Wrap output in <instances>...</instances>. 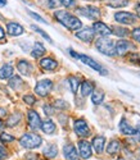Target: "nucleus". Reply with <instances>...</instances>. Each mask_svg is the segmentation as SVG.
<instances>
[{"instance_id": "f257e3e1", "label": "nucleus", "mask_w": 140, "mask_h": 160, "mask_svg": "<svg viewBox=\"0 0 140 160\" xmlns=\"http://www.w3.org/2000/svg\"><path fill=\"white\" fill-rule=\"evenodd\" d=\"M54 16L59 21L61 24H63L64 27H67L71 31H77L82 27L81 21L77 17H75L73 14H71V13L66 12V10H57L54 13Z\"/></svg>"}, {"instance_id": "f03ea898", "label": "nucleus", "mask_w": 140, "mask_h": 160, "mask_svg": "<svg viewBox=\"0 0 140 160\" xmlns=\"http://www.w3.org/2000/svg\"><path fill=\"white\" fill-rule=\"evenodd\" d=\"M95 46L104 55H108V57H113L115 55V41L113 40H110V38H108V37L98 38V41L95 42Z\"/></svg>"}, {"instance_id": "7ed1b4c3", "label": "nucleus", "mask_w": 140, "mask_h": 160, "mask_svg": "<svg viewBox=\"0 0 140 160\" xmlns=\"http://www.w3.org/2000/svg\"><path fill=\"white\" fill-rule=\"evenodd\" d=\"M19 143L26 149H36L43 143V138L36 133H26L21 137Z\"/></svg>"}, {"instance_id": "20e7f679", "label": "nucleus", "mask_w": 140, "mask_h": 160, "mask_svg": "<svg viewBox=\"0 0 140 160\" xmlns=\"http://www.w3.org/2000/svg\"><path fill=\"white\" fill-rule=\"evenodd\" d=\"M53 88V82L50 79H41V81L37 82V85L35 86V92L39 96H46L49 95V92Z\"/></svg>"}, {"instance_id": "39448f33", "label": "nucleus", "mask_w": 140, "mask_h": 160, "mask_svg": "<svg viewBox=\"0 0 140 160\" xmlns=\"http://www.w3.org/2000/svg\"><path fill=\"white\" fill-rule=\"evenodd\" d=\"M115 19L122 24H134L137 21V16L129 12H117L115 14Z\"/></svg>"}, {"instance_id": "423d86ee", "label": "nucleus", "mask_w": 140, "mask_h": 160, "mask_svg": "<svg viewBox=\"0 0 140 160\" xmlns=\"http://www.w3.org/2000/svg\"><path fill=\"white\" fill-rule=\"evenodd\" d=\"M78 59L83 63V64H86V65H89L90 68H93L94 71H96V72H99L102 76H105L107 74V71L103 68V67L98 63V62H95L94 59H91L90 57H86V55H78Z\"/></svg>"}, {"instance_id": "0eeeda50", "label": "nucleus", "mask_w": 140, "mask_h": 160, "mask_svg": "<svg viewBox=\"0 0 140 160\" xmlns=\"http://www.w3.org/2000/svg\"><path fill=\"white\" fill-rule=\"evenodd\" d=\"M130 50H134V45L130 41H126V40H121L115 44V54L122 57L126 52H129Z\"/></svg>"}, {"instance_id": "6e6552de", "label": "nucleus", "mask_w": 140, "mask_h": 160, "mask_svg": "<svg viewBox=\"0 0 140 160\" xmlns=\"http://www.w3.org/2000/svg\"><path fill=\"white\" fill-rule=\"evenodd\" d=\"M73 129L76 132V135L80 137H88L90 135V129L88 127V123L83 119H77L73 124Z\"/></svg>"}, {"instance_id": "1a4fd4ad", "label": "nucleus", "mask_w": 140, "mask_h": 160, "mask_svg": "<svg viewBox=\"0 0 140 160\" xmlns=\"http://www.w3.org/2000/svg\"><path fill=\"white\" fill-rule=\"evenodd\" d=\"M78 13L81 16L86 17L89 19H96L100 17V12L98 8L93 7V5H88V7H83V8H78Z\"/></svg>"}, {"instance_id": "9d476101", "label": "nucleus", "mask_w": 140, "mask_h": 160, "mask_svg": "<svg viewBox=\"0 0 140 160\" xmlns=\"http://www.w3.org/2000/svg\"><path fill=\"white\" fill-rule=\"evenodd\" d=\"M93 30H94V32L95 33H98V35H100L102 37H108L109 35H112V30L108 27V26L105 24V23H103V22H95L94 24H93Z\"/></svg>"}, {"instance_id": "9b49d317", "label": "nucleus", "mask_w": 140, "mask_h": 160, "mask_svg": "<svg viewBox=\"0 0 140 160\" xmlns=\"http://www.w3.org/2000/svg\"><path fill=\"white\" fill-rule=\"evenodd\" d=\"M94 36H95L94 30L93 28H89V27L83 28V30H81L78 32H76V37L80 38V40H82L83 42H91L93 40H94Z\"/></svg>"}, {"instance_id": "f8f14e48", "label": "nucleus", "mask_w": 140, "mask_h": 160, "mask_svg": "<svg viewBox=\"0 0 140 160\" xmlns=\"http://www.w3.org/2000/svg\"><path fill=\"white\" fill-rule=\"evenodd\" d=\"M78 152L82 159H89L91 156V145L85 140H81L78 142Z\"/></svg>"}, {"instance_id": "ddd939ff", "label": "nucleus", "mask_w": 140, "mask_h": 160, "mask_svg": "<svg viewBox=\"0 0 140 160\" xmlns=\"http://www.w3.org/2000/svg\"><path fill=\"white\" fill-rule=\"evenodd\" d=\"M27 119H29V126L32 129H39L41 127V119L39 117V114L35 110H30L27 114Z\"/></svg>"}, {"instance_id": "4468645a", "label": "nucleus", "mask_w": 140, "mask_h": 160, "mask_svg": "<svg viewBox=\"0 0 140 160\" xmlns=\"http://www.w3.org/2000/svg\"><path fill=\"white\" fill-rule=\"evenodd\" d=\"M63 154H64L66 160H77V158H78V154H77V151H76V149H75V146L71 145V143L64 145Z\"/></svg>"}, {"instance_id": "2eb2a0df", "label": "nucleus", "mask_w": 140, "mask_h": 160, "mask_svg": "<svg viewBox=\"0 0 140 160\" xmlns=\"http://www.w3.org/2000/svg\"><path fill=\"white\" fill-rule=\"evenodd\" d=\"M7 31L10 36H19L24 32V28L22 27V26L19 23H16V22H10L8 23L7 26Z\"/></svg>"}, {"instance_id": "dca6fc26", "label": "nucleus", "mask_w": 140, "mask_h": 160, "mask_svg": "<svg viewBox=\"0 0 140 160\" xmlns=\"http://www.w3.org/2000/svg\"><path fill=\"white\" fill-rule=\"evenodd\" d=\"M120 131H121V133H123V135H126V136H134L136 133V129L132 128L125 118H122L121 122H120Z\"/></svg>"}, {"instance_id": "f3484780", "label": "nucleus", "mask_w": 140, "mask_h": 160, "mask_svg": "<svg viewBox=\"0 0 140 160\" xmlns=\"http://www.w3.org/2000/svg\"><path fill=\"white\" fill-rule=\"evenodd\" d=\"M40 67L45 71H54V69H57L58 63L53 58H44V59L40 60Z\"/></svg>"}, {"instance_id": "a211bd4d", "label": "nucleus", "mask_w": 140, "mask_h": 160, "mask_svg": "<svg viewBox=\"0 0 140 160\" xmlns=\"http://www.w3.org/2000/svg\"><path fill=\"white\" fill-rule=\"evenodd\" d=\"M91 145H93L94 150H95L98 154H102V152H103V150H104L105 138H104L103 136H98V137H94V140H93Z\"/></svg>"}, {"instance_id": "6ab92c4d", "label": "nucleus", "mask_w": 140, "mask_h": 160, "mask_svg": "<svg viewBox=\"0 0 140 160\" xmlns=\"http://www.w3.org/2000/svg\"><path fill=\"white\" fill-rule=\"evenodd\" d=\"M17 68L21 72V74L30 76L31 74V71H32V65L29 62H27V60H19L18 64H17Z\"/></svg>"}, {"instance_id": "aec40b11", "label": "nucleus", "mask_w": 140, "mask_h": 160, "mask_svg": "<svg viewBox=\"0 0 140 160\" xmlns=\"http://www.w3.org/2000/svg\"><path fill=\"white\" fill-rule=\"evenodd\" d=\"M13 65L12 64H4L0 68V79H7L13 76Z\"/></svg>"}, {"instance_id": "412c9836", "label": "nucleus", "mask_w": 140, "mask_h": 160, "mask_svg": "<svg viewBox=\"0 0 140 160\" xmlns=\"http://www.w3.org/2000/svg\"><path fill=\"white\" fill-rule=\"evenodd\" d=\"M43 154H44L45 158H48V159L55 158V156L58 155V148H57V145H54V143L48 145L46 148L44 149V152H43Z\"/></svg>"}, {"instance_id": "4be33fe9", "label": "nucleus", "mask_w": 140, "mask_h": 160, "mask_svg": "<svg viewBox=\"0 0 140 160\" xmlns=\"http://www.w3.org/2000/svg\"><path fill=\"white\" fill-rule=\"evenodd\" d=\"M45 54V48L44 45L41 44V42H35L34 44V49L31 51V55L34 58H40V57H43Z\"/></svg>"}, {"instance_id": "5701e85b", "label": "nucleus", "mask_w": 140, "mask_h": 160, "mask_svg": "<svg viewBox=\"0 0 140 160\" xmlns=\"http://www.w3.org/2000/svg\"><path fill=\"white\" fill-rule=\"evenodd\" d=\"M120 150H121V143H120V141L113 140V141H110V142L108 143V148H107V152H108V154L116 155V154L120 152Z\"/></svg>"}, {"instance_id": "b1692460", "label": "nucleus", "mask_w": 140, "mask_h": 160, "mask_svg": "<svg viewBox=\"0 0 140 160\" xmlns=\"http://www.w3.org/2000/svg\"><path fill=\"white\" fill-rule=\"evenodd\" d=\"M40 128L43 129V132L46 133V135H53V133L55 132V124L53 123V121H50V119H48V121L41 123Z\"/></svg>"}, {"instance_id": "393cba45", "label": "nucleus", "mask_w": 140, "mask_h": 160, "mask_svg": "<svg viewBox=\"0 0 140 160\" xmlns=\"http://www.w3.org/2000/svg\"><path fill=\"white\" fill-rule=\"evenodd\" d=\"M94 91V85L90 81H85L81 83V95L82 96H89Z\"/></svg>"}, {"instance_id": "a878e982", "label": "nucleus", "mask_w": 140, "mask_h": 160, "mask_svg": "<svg viewBox=\"0 0 140 160\" xmlns=\"http://www.w3.org/2000/svg\"><path fill=\"white\" fill-rule=\"evenodd\" d=\"M103 100H104V92L103 91H93V94H91V101H93V104H95V105H99V104H102L103 102Z\"/></svg>"}, {"instance_id": "bb28decb", "label": "nucleus", "mask_w": 140, "mask_h": 160, "mask_svg": "<svg viewBox=\"0 0 140 160\" xmlns=\"http://www.w3.org/2000/svg\"><path fill=\"white\" fill-rule=\"evenodd\" d=\"M21 119H22V115L19 113H14V114H12L9 117V119L7 121V126L8 127H14L16 124H18L21 122Z\"/></svg>"}, {"instance_id": "cd10ccee", "label": "nucleus", "mask_w": 140, "mask_h": 160, "mask_svg": "<svg viewBox=\"0 0 140 160\" xmlns=\"http://www.w3.org/2000/svg\"><path fill=\"white\" fill-rule=\"evenodd\" d=\"M68 85H69V88H71V92L76 94V92H77V88H78V85H80L77 77H73V76L68 77Z\"/></svg>"}, {"instance_id": "c85d7f7f", "label": "nucleus", "mask_w": 140, "mask_h": 160, "mask_svg": "<svg viewBox=\"0 0 140 160\" xmlns=\"http://www.w3.org/2000/svg\"><path fill=\"white\" fill-rule=\"evenodd\" d=\"M22 79L18 77V76H14V77H12L10 78V81H9V87H12L13 90H18L21 86H22Z\"/></svg>"}, {"instance_id": "c756f323", "label": "nucleus", "mask_w": 140, "mask_h": 160, "mask_svg": "<svg viewBox=\"0 0 140 160\" xmlns=\"http://www.w3.org/2000/svg\"><path fill=\"white\" fill-rule=\"evenodd\" d=\"M130 0H110L109 3V7L112 8H123L129 4Z\"/></svg>"}, {"instance_id": "7c9ffc66", "label": "nucleus", "mask_w": 140, "mask_h": 160, "mask_svg": "<svg viewBox=\"0 0 140 160\" xmlns=\"http://www.w3.org/2000/svg\"><path fill=\"white\" fill-rule=\"evenodd\" d=\"M31 28H32L34 31H36V32H37L39 35H41V36H43V37H44V38L46 40V41H48V42H50V44L53 42V40L50 38V36H49V35H48L46 32H44V31H43V30H41V28H39V27H37V26L32 24V26H31Z\"/></svg>"}, {"instance_id": "2f4dec72", "label": "nucleus", "mask_w": 140, "mask_h": 160, "mask_svg": "<svg viewBox=\"0 0 140 160\" xmlns=\"http://www.w3.org/2000/svg\"><path fill=\"white\" fill-rule=\"evenodd\" d=\"M113 31H112V33H115L116 36H120V37H123V36H127L129 35V31L126 30V28H123V27H113L112 28Z\"/></svg>"}, {"instance_id": "473e14b6", "label": "nucleus", "mask_w": 140, "mask_h": 160, "mask_svg": "<svg viewBox=\"0 0 140 160\" xmlns=\"http://www.w3.org/2000/svg\"><path fill=\"white\" fill-rule=\"evenodd\" d=\"M0 141L2 142H12V141H14V137L8 135V133H0Z\"/></svg>"}, {"instance_id": "72a5a7b5", "label": "nucleus", "mask_w": 140, "mask_h": 160, "mask_svg": "<svg viewBox=\"0 0 140 160\" xmlns=\"http://www.w3.org/2000/svg\"><path fill=\"white\" fill-rule=\"evenodd\" d=\"M23 101H24L27 105H34V104L36 102V99H35V96H32V95H26V96H23Z\"/></svg>"}, {"instance_id": "f704fd0d", "label": "nucleus", "mask_w": 140, "mask_h": 160, "mask_svg": "<svg viewBox=\"0 0 140 160\" xmlns=\"http://www.w3.org/2000/svg\"><path fill=\"white\" fill-rule=\"evenodd\" d=\"M54 106H55V108H58V109H67L68 104L66 101H63V100H57L54 102Z\"/></svg>"}, {"instance_id": "c9c22d12", "label": "nucleus", "mask_w": 140, "mask_h": 160, "mask_svg": "<svg viewBox=\"0 0 140 160\" xmlns=\"http://www.w3.org/2000/svg\"><path fill=\"white\" fill-rule=\"evenodd\" d=\"M29 14L34 18V19H36L37 22H41V23H48L43 17H41V16H39V14H36V13H34V12H31V10H29Z\"/></svg>"}, {"instance_id": "e433bc0d", "label": "nucleus", "mask_w": 140, "mask_h": 160, "mask_svg": "<svg viewBox=\"0 0 140 160\" xmlns=\"http://www.w3.org/2000/svg\"><path fill=\"white\" fill-rule=\"evenodd\" d=\"M61 4L63 7H66V8H71V7H73L76 4V2L75 0H61Z\"/></svg>"}, {"instance_id": "4c0bfd02", "label": "nucleus", "mask_w": 140, "mask_h": 160, "mask_svg": "<svg viewBox=\"0 0 140 160\" xmlns=\"http://www.w3.org/2000/svg\"><path fill=\"white\" fill-rule=\"evenodd\" d=\"M43 109H44L46 115H53L54 114V108H53V106H50V105H44Z\"/></svg>"}, {"instance_id": "58836bf2", "label": "nucleus", "mask_w": 140, "mask_h": 160, "mask_svg": "<svg viewBox=\"0 0 140 160\" xmlns=\"http://www.w3.org/2000/svg\"><path fill=\"white\" fill-rule=\"evenodd\" d=\"M46 5L48 8H57L59 5V2H57V0H46Z\"/></svg>"}, {"instance_id": "ea45409f", "label": "nucleus", "mask_w": 140, "mask_h": 160, "mask_svg": "<svg viewBox=\"0 0 140 160\" xmlns=\"http://www.w3.org/2000/svg\"><path fill=\"white\" fill-rule=\"evenodd\" d=\"M132 37H134L135 41H139L140 42V27L139 28H135L132 31Z\"/></svg>"}, {"instance_id": "a19ab883", "label": "nucleus", "mask_w": 140, "mask_h": 160, "mask_svg": "<svg viewBox=\"0 0 140 160\" xmlns=\"http://www.w3.org/2000/svg\"><path fill=\"white\" fill-rule=\"evenodd\" d=\"M7 156H8L7 150L3 148V146H0V160H2V159H5Z\"/></svg>"}, {"instance_id": "79ce46f5", "label": "nucleus", "mask_w": 140, "mask_h": 160, "mask_svg": "<svg viewBox=\"0 0 140 160\" xmlns=\"http://www.w3.org/2000/svg\"><path fill=\"white\" fill-rule=\"evenodd\" d=\"M69 54H71L73 58H76V59H78V55H80V54H77V52H75L72 49H69Z\"/></svg>"}, {"instance_id": "37998d69", "label": "nucleus", "mask_w": 140, "mask_h": 160, "mask_svg": "<svg viewBox=\"0 0 140 160\" xmlns=\"http://www.w3.org/2000/svg\"><path fill=\"white\" fill-rule=\"evenodd\" d=\"M5 37V32H4V30H3V27L0 26V40H3Z\"/></svg>"}, {"instance_id": "c03bdc74", "label": "nucleus", "mask_w": 140, "mask_h": 160, "mask_svg": "<svg viewBox=\"0 0 140 160\" xmlns=\"http://www.w3.org/2000/svg\"><path fill=\"white\" fill-rule=\"evenodd\" d=\"M5 114H7L5 109H3V108H0V118H3V117H4Z\"/></svg>"}, {"instance_id": "a18cd8bd", "label": "nucleus", "mask_w": 140, "mask_h": 160, "mask_svg": "<svg viewBox=\"0 0 140 160\" xmlns=\"http://www.w3.org/2000/svg\"><path fill=\"white\" fill-rule=\"evenodd\" d=\"M135 135L137 136V141L140 142V126L137 127V129H136V133H135Z\"/></svg>"}, {"instance_id": "49530a36", "label": "nucleus", "mask_w": 140, "mask_h": 160, "mask_svg": "<svg viewBox=\"0 0 140 160\" xmlns=\"http://www.w3.org/2000/svg\"><path fill=\"white\" fill-rule=\"evenodd\" d=\"M135 9H136V12H137V14H139V17H140V3H137V4H136Z\"/></svg>"}, {"instance_id": "de8ad7c7", "label": "nucleus", "mask_w": 140, "mask_h": 160, "mask_svg": "<svg viewBox=\"0 0 140 160\" xmlns=\"http://www.w3.org/2000/svg\"><path fill=\"white\" fill-rule=\"evenodd\" d=\"M7 5V0H0V7Z\"/></svg>"}, {"instance_id": "09e8293b", "label": "nucleus", "mask_w": 140, "mask_h": 160, "mask_svg": "<svg viewBox=\"0 0 140 160\" xmlns=\"http://www.w3.org/2000/svg\"><path fill=\"white\" fill-rule=\"evenodd\" d=\"M3 127H4V124H3V123H2V122H0V129H2V128H3Z\"/></svg>"}, {"instance_id": "8fccbe9b", "label": "nucleus", "mask_w": 140, "mask_h": 160, "mask_svg": "<svg viewBox=\"0 0 140 160\" xmlns=\"http://www.w3.org/2000/svg\"><path fill=\"white\" fill-rule=\"evenodd\" d=\"M118 160H125V159H122V158H120V159H118Z\"/></svg>"}, {"instance_id": "3c124183", "label": "nucleus", "mask_w": 140, "mask_h": 160, "mask_svg": "<svg viewBox=\"0 0 140 160\" xmlns=\"http://www.w3.org/2000/svg\"><path fill=\"white\" fill-rule=\"evenodd\" d=\"M0 146H2V141H0Z\"/></svg>"}]
</instances>
